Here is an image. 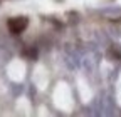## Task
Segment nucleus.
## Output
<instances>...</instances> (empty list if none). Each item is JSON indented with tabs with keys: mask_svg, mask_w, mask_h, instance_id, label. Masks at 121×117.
Instances as JSON below:
<instances>
[{
	"mask_svg": "<svg viewBox=\"0 0 121 117\" xmlns=\"http://www.w3.org/2000/svg\"><path fill=\"white\" fill-rule=\"evenodd\" d=\"M27 23H29V20L25 19V17H13V19H10L9 20V28H10V32H13V34H20V32H24V28L27 27Z\"/></svg>",
	"mask_w": 121,
	"mask_h": 117,
	"instance_id": "f257e3e1",
	"label": "nucleus"
}]
</instances>
